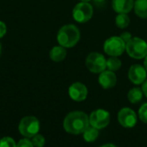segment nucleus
<instances>
[{"mask_svg":"<svg viewBox=\"0 0 147 147\" xmlns=\"http://www.w3.org/2000/svg\"><path fill=\"white\" fill-rule=\"evenodd\" d=\"M63 125L67 133L75 135L80 134L90 126L89 117L82 111H73L65 116Z\"/></svg>","mask_w":147,"mask_h":147,"instance_id":"f257e3e1","label":"nucleus"},{"mask_svg":"<svg viewBox=\"0 0 147 147\" xmlns=\"http://www.w3.org/2000/svg\"><path fill=\"white\" fill-rule=\"evenodd\" d=\"M57 40L60 46L65 48L73 47L80 40V31L73 24H67L60 28L57 34Z\"/></svg>","mask_w":147,"mask_h":147,"instance_id":"f03ea898","label":"nucleus"},{"mask_svg":"<svg viewBox=\"0 0 147 147\" xmlns=\"http://www.w3.org/2000/svg\"><path fill=\"white\" fill-rule=\"evenodd\" d=\"M126 51L133 59H144L147 55V42L141 38L134 37L126 44Z\"/></svg>","mask_w":147,"mask_h":147,"instance_id":"7ed1b4c3","label":"nucleus"},{"mask_svg":"<svg viewBox=\"0 0 147 147\" xmlns=\"http://www.w3.org/2000/svg\"><path fill=\"white\" fill-rule=\"evenodd\" d=\"M19 132L25 138H33L40 131V121L36 117L26 116L19 124Z\"/></svg>","mask_w":147,"mask_h":147,"instance_id":"20e7f679","label":"nucleus"},{"mask_svg":"<svg viewBox=\"0 0 147 147\" xmlns=\"http://www.w3.org/2000/svg\"><path fill=\"white\" fill-rule=\"evenodd\" d=\"M103 50L110 57H119L126 51V43L120 36H112L105 40Z\"/></svg>","mask_w":147,"mask_h":147,"instance_id":"39448f33","label":"nucleus"},{"mask_svg":"<svg viewBox=\"0 0 147 147\" xmlns=\"http://www.w3.org/2000/svg\"><path fill=\"white\" fill-rule=\"evenodd\" d=\"M85 65L90 71L93 73H101L107 68V60L102 53L93 52L87 56Z\"/></svg>","mask_w":147,"mask_h":147,"instance_id":"423d86ee","label":"nucleus"},{"mask_svg":"<svg viewBox=\"0 0 147 147\" xmlns=\"http://www.w3.org/2000/svg\"><path fill=\"white\" fill-rule=\"evenodd\" d=\"M93 16V7L89 2H80L75 5L72 10L74 20L79 23H84L90 21Z\"/></svg>","mask_w":147,"mask_h":147,"instance_id":"0eeeda50","label":"nucleus"},{"mask_svg":"<svg viewBox=\"0 0 147 147\" xmlns=\"http://www.w3.org/2000/svg\"><path fill=\"white\" fill-rule=\"evenodd\" d=\"M90 125L96 129H102L106 127L110 121V115L104 109H96L91 113L89 117Z\"/></svg>","mask_w":147,"mask_h":147,"instance_id":"6e6552de","label":"nucleus"},{"mask_svg":"<svg viewBox=\"0 0 147 147\" xmlns=\"http://www.w3.org/2000/svg\"><path fill=\"white\" fill-rule=\"evenodd\" d=\"M118 121L123 127L131 128L137 123V115L133 109L123 108L118 113Z\"/></svg>","mask_w":147,"mask_h":147,"instance_id":"1a4fd4ad","label":"nucleus"},{"mask_svg":"<svg viewBox=\"0 0 147 147\" xmlns=\"http://www.w3.org/2000/svg\"><path fill=\"white\" fill-rule=\"evenodd\" d=\"M147 71L144 66L136 64L133 65L128 71V78L134 84H141L146 80Z\"/></svg>","mask_w":147,"mask_h":147,"instance_id":"9d476101","label":"nucleus"},{"mask_svg":"<svg viewBox=\"0 0 147 147\" xmlns=\"http://www.w3.org/2000/svg\"><path fill=\"white\" fill-rule=\"evenodd\" d=\"M69 96L70 97L76 101V102H83L86 99L88 95V90L87 87L79 82L72 84L69 87Z\"/></svg>","mask_w":147,"mask_h":147,"instance_id":"9b49d317","label":"nucleus"},{"mask_svg":"<svg viewBox=\"0 0 147 147\" xmlns=\"http://www.w3.org/2000/svg\"><path fill=\"white\" fill-rule=\"evenodd\" d=\"M98 82L103 89L109 90L115 86L117 82V78L114 71H111L109 70H105L100 73Z\"/></svg>","mask_w":147,"mask_h":147,"instance_id":"f8f14e48","label":"nucleus"},{"mask_svg":"<svg viewBox=\"0 0 147 147\" xmlns=\"http://www.w3.org/2000/svg\"><path fill=\"white\" fill-rule=\"evenodd\" d=\"M134 6V0H112V8L118 14H128Z\"/></svg>","mask_w":147,"mask_h":147,"instance_id":"ddd939ff","label":"nucleus"},{"mask_svg":"<svg viewBox=\"0 0 147 147\" xmlns=\"http://www.w3.org/2000/svg\"><path fill=\"white\" fill-rule=\"evenodd\" d=\"M66 49L62 47V46H56L53 47L50 53H49V56L50 59L54 61V62H60L62 60H64L66 57Z\"/></svg>","mask_w":147,"mask_h":147,"instance_id":"4468645a","label":"nucleus"},{"mask_svg":"<svg viewBox=\"0 0 147 147\" xmlns=\"http://www.w3.org/2000/svg\"><path fill=\"white\" fill-rule=\"evenodd\" d=\"M134 12L140 18H147V0H135Z\"/></svg>","mask_w":147,"mask_h":147,"instance_id":"2eb2a0df","label":"nucleus"},{"mask_svg":"<svg viewBox=\"0 0 147 147\" xmlns=\"http://www.w3.org/2000/svg\"><path fill=\"white\" fill-rule=\"evenodd\" d=\"M99 135V132L98 129H96V127H92V126H89L86 130L83 133V136L85 141L90 143V142H94L96 140V139L98 138Z\"/></svg>","mask_w":147,"mask_h":147,"instance_id":"dca6fc26","label":"nucleus"},{"mask_svg":"<svg viewBox=\"0 0 147 147\" xmlns=\"http://www.w3.org/2000/svg\"><path fill=\"white\" fill-rule=\"evenodd\" d=\"M143 95H144V93L142 91V89L133 88L129 90V92L127 94V97L131 103H138L139 102H140L142 100Z\"/></svg>","mask_w":147,"mask_h":147,"instance_id":"f3484780","label":"nucleus"},{"mask_svg":"<svg viewBox=\"0 0 147 147\" xmlns=\"http://www.w3.org/2000/svg\"><path fill=\"white\" fill-rule=\"evenodd\" d=\"M130 23V18L127 14H118L115 17V24L119 28H126Z\"/></svg>","mask_w":147,"mask_h":147,"instance_id":"a211bd4d","label":"nucleus"},{"mask_svg":"<svg viewBox=\"0 0 147 147\" xmlns=\"http://www.w3.org/2000/svg\"><path fill=\"white\" fill-rule=\"evenodd\" d=\"M121 67V61L117 57H110L107 59V68L111 71H116Z\"/></svg>","mask_w":147,"mask_h":147,"instance_id":"6ab92c4d","label":"nucleus"},{"mask_svg":"<svg viewBox=\"0 0 147 147\" xmlns=\"http://www.w3.org/2000/svg\"><path fill=\"white\" fill-rule=\"evenodd\" d=\"M32 143L34 145V147H43L45 145V138L41 135V134H37L36 135H34L33 138H32Z\"/></svg>","mask_w":147,"mask_h":147,"instance_id":"aec40b11","label":"nucleus"},{"mask_svg":"<svg viewBox=\"0 0 147 147\" xmlns=\"http://www.w3.org/2000/svg\"><path fill=\"white\" fill-rule=\"evenodd\" d=\"M0 147H16V144L12 138L3 137L0 140Z\"/></svg>","mask_w":147,"mask_h":147,"instance_id":"412c9836","label":"nucleus"},{"mask_svg":"<svg viewBox=\"0 0 147 147\" xmlns=\"http://www.w3.org/2000/svg\"><path fill=\"white\" fill-rule=\"evenodd\" d=\"M139 117L144 123H147V103L143 104L139 109Z\"/></svg>","mask_w":147,"mask_h":147,"instance_id":"4be33fe9","label":"nucleus"},{"mask_svg":"<svg viewBox=\"0 0 147 147\" xmlns=\"http://www.w3.org/2000/svg\"><path fill=\"white\" fill-rule=\"evenodd\" d=\"M16 147H34V145L32 141L29 140L28 138H24L18 141V143L16 144Z\"/></svg>","mask_w":147,"mask_h":147,"instance_id":"5701e85b","label":"nucleus"},{"mask_svg":"<svg viewBox=\"0 0 147 147\" xmlns=\"http://www.w3.org/2000/svg\"><path fill=\"white\" fill-rule=\"evenodd\" d=\"M120 37L123 40V41L127 44L133 37H132V34L129 33V32H124V33H122L121 35H120Z\"/></svg>","mask_w":147,"mask_h":147,"instance_id":"b1692460","label":"nucleus"},{"mask_svg":"<svg viewBox=\"0 0 147 147\" xmlns=\"http://www.w3.org/2000/svg\"><path fill=\"white\" fill-rule=\"evenodd\" d=\"M6 32H7L6 24L3 22L0 21V39L4 36V34H6Z\"/></svg>","mask_w":147,"mask_h":147,"instance_id":"393cba45","label":"nucleus"},{"mask_svg":"<svg viewBox=\"0 0 147 147\" xmlns=\"http://www.w3.org/2000/svg\"><path fill=\"white\" fill-rule=\"evenodd\" d=\"M142 91H143L144 95L147 97V79L143 83V85H142Z\"/></svg>","mask_w":147,"mask_h":147,"instance_id":"a878e982","label":"nucleus"},{"mask_svg":"<svg viewBox=\"0 0 147 147\" xmlns=\"http://www.w3.org/2000/svg\"><path fill=\"white\" fill-rule=\"evenodd\" d=\"M96 4H102L105 2V0H93Z\"/></svg>","mask_w":147,"mask_h":147,"instance_id":"bb28decb","label":"nucleus"},{"mask_svg":"<svg viewBox=\"0 0 147 147\" xmlns=\"http://www.w3.org/2000/svg\"><path fill=\"white\" fill-rule=\"evenodd\" d=\"M144 67L146 70L147 71V55L145 57V60H144Z\"/></svg>","mask_w":147,"mask_h":147,"instance_id":"cd10ccee","label":"nucleus"},{"mask_svg":"<svg viewBox=\"0 0 147 147\" xmlns=\"http://www.w3.org/2000/svg\"><path fill=\"white\" fill-rule=\"evenodd\" d=\"M101 147H117L115 146V145H113V144H107V145H103V146H102Z\"/></svg>","mask_w":147,"mask_h":147,"instance_id":"c85d7f7f","label":"nucleus"},{"mask_svg":"<svg viewBox=\"0 0 147 147\" xmlns=\"http://www.w3.org/2000/svg\"><path fill=\"white\" fill-rule=\"evenodd\" d=\"M81 2H90V0H80Z\"/></svg>","mask_w":147,"mask_h":147,"instance_id":"c756f323","label":"nucleus"},{"mask_svg":"<svg viewBox=\"0 0 147 147\" xmlns=\"http://www.w3.org/2000/svg\"><path fill=\"white\" fill-rule=\"evenodd\" d=\"M0 54H1V45H0Z\"/></svg>","mask_w":147,"mask_h":147,"instance_id":"7c9ffc66","label":"nucleus"}]
</instances>
